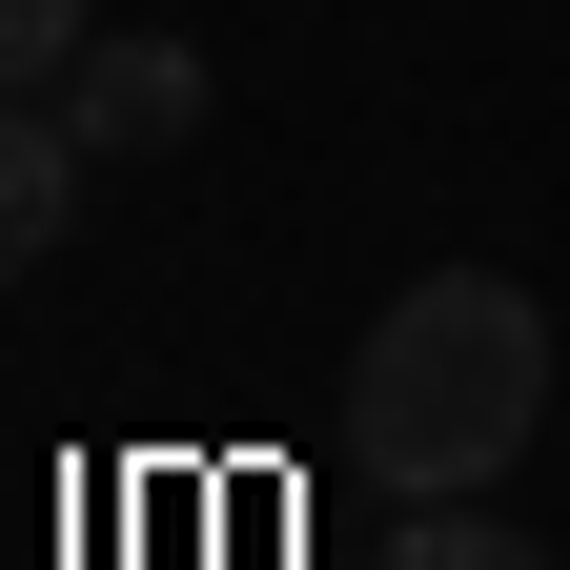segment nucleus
<instances>
[{"mask_svg": "<svg viewBox=\"0 0 570 570\" xmlns=\"http://www.w3.org/2000/svg\"><path fill=\"white\" fill-rule=\"evenodd\" d=\"M346 428H367V469L407 489V510L489 489L550 428V306H530L510 265H428L407 306L367 326V367H346Z\"/></svg>", "mask_w": 570, "mask_h": 570, "instance_id": "1", "label": "nucleus"}, {"mask_svg": "<svg viewBox=\"0 0 570 570\" xmlns=\"http://www.w3.org/2000/svg\"><path fill=\"white\" fill-rule=\"evenodd\" d=\"M61 122H82V164H164V142L204 122V61H184V41H122V21H102L82 61H61Z\"/></svg>", "mask_w": 570, "mask_h": 570, "instance_id": "2", "label": "nucleus"}, {"mask_svg": "<svg viewBox=\"0 0 570 570\" xmlns=\"http://www.w3.org/2000/svg\"><path fill=\"white\" fill-rule=\"evenodd\" d=\"M61 225H82V122H61V102H0V285L61 265Z\"/></svg>", "mask_w": 570, "mask_h": 570, "instance_id": "3", "label": "nucleus"}, {"mask_svg": "<svg viewBox=\"0 0 570 570\" xmlns=\"http://www.w3.org/2000/svg\"><path fill=\"white\" fill-rule=\"evenodd\" d=\"M387 570H550V550H530L510 510H469V489H449V510H407V530H387Z\"/></svg>", "mask_w": 570, "mask_h": 570, "instance_id": "4", "label": "nucleus"}, {"mask_svg": "<svg viewBox=\"0 0 570 570\" xmlns=\"http://www.w3.org/2000/svg\"><path fill=\"white\" fill-rule=\"evenodd\" d=\"M82 41H102V0H0V102H61Z\"/></svg>", "mask_w": 570, "mask_h": 570, "instance_id": "5", "label": "nucleus"}]
</instances>
